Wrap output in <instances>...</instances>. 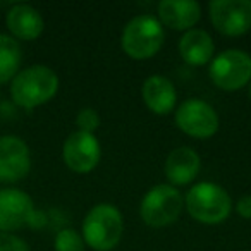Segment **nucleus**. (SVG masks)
I'll use <instances>...</instances> for the list:
<instances>
[{
    "label": "nucleus",
    "mask_w": 251,
    "mask_h": 251,
    "mask_svg": "<svg viewBox=\"0 0 251 251\" xmlns=\"http://www.w3.org/2000/svg\"><path fill=\"white\" fill-rule=\"evenodd\" d=\"M31 171V151L23 138L14 134L0 136V182L14 184Z\"/></svg>",
    "instance_id": "nucleus-11"
},
{
    "label": "nucleus",
    "mask_w": 251,
    "mask_h": 251,
    "mask_svg": "<svg viewBox=\"0 0 251 251\" xmlns=\"http://www.w3.org/2000/svg\"><path fill=\"white\" fill-rule=\"evenodd\" d=\"M165 42V28L157 16L140 14L126 23L121 35V49L133 60L153 59Z\"/></svg>",
    "instance_id": "nucleus-4"
},
{
    "label": "nucleus",
    "mask_w": 251,
    "mask_h": 251,
    "mask_svg": "<svg viewBox=\"0 0 251 251\" xmlns=\"http://www.w3.org/2000/svg\"><path fill=\"white\" fill-rule=\"evenodd\" d=\"M248 95H250V100H251V83L248 84Z\"/></svg>",
    "instance_id": "nucleus-22"
},
{
    "label": "nucleus",
    "mask_w": 251,
    "mask_h": 251,
    "mask_svg": "<svg viewBox=\"0 0 251 251\" xmlns=\"http://www.w3.org/2000/svg\"><path fill=\"white\" fill-rule=\"evenodd\" d=\"M157 19L172 31L186 33L201 19V5L195 0H162L157 5Z\"/></svg>",
    "instance_id": "nucleus-13"
},
{
    "label": "nucleus",
    "mask_w": 251,
    "mask_h": 251,
    "mask_svg": "<svg viewBox=\"0 0 251 251\" xmlns=\"http://www.w3.org/2000/svg\"><path fill=\"white\" fill-rule=\"evenodd\" d=\"M232 210H236V213L241 217V219L251 220V195L241 196V198L236 201V205H234Z\"/></svg>",
    "instance_id": "nucleus-21"
},
{
    "label": "nucleus",
    "mask_w": 251,
    "mask_h": 251,
    "mask_svg": "<svg viewBox=\"0 0 251 251\" xmlns=\"http://www.w3.org/2000/svg\"><path fill=\"white\" fill-rule=\"evenodd\" d=\"M36 208L33 198L19 188L0 189V232H16L33 224Z\"/></svg>",
    "instance_id": "nucleus-10"
},
{
    "label": "nucleus",
    "mask_w": 251,
    "mask_h": 251,
    "mask_svg": "<svg viewBox=\"0 0 251 251\" xmlns=\"http://www.w3.org/2000/svg\"><path fill=\"white\" fill-rule=\"evenodd\" d=\"M201 171V157L198 151L191 147H177L169 151L164 162V174L167 179V184L174 188L189 186L196 181Z\"/></svg>",
    "instance_id": "nucleus-12"
},
{
    "label": "nucleus",
    "mask_w": 251,
    "mask_h": 251,
    "mask_svg": "<svg viewBox=\"0 0 251 251\" xmlns=\"http://www.w3.org/2000/svg\"><path fill=\"white\" fill-rule=\"evenodd\" d=\"M23 49L11 35L0 33V84L11 83L21 71Z\"/></svg>",
    "instance_id": "nucleus-17"
},
{
    "label": "nucleus",
    "mask_w": 251,
    "mask_h": 251,
    "mask_svg": "<svg viewBox=\"0 0 251 251\" xmlns=\"http://www.w3.org/2000/svg\"><path fill=\"white\" fill-rule=\"evenodd\" d=\"M62 160L76 174H90L101 160V145L97 134L74 131L62 145Z\"/></svg>",
    "instance_id": "nucleus-9"
},
{
    "label": "nucleus",
    "mask_w": 251,
    "mask_h": 251,
    "mask_svg": "<svg viewBox=\"0 0 251 251\" xmlns=\"http://www.w3.org/2000/svg\"><path fill=\"white\" fill-rule=\"evenodd\" d=\"M208 18L215 31L237 38L251 31V0H212Z\"/></svg>",
    "instance_id": "nucleus-8"
},
{
    "label": "nucleus",
    "mask_w": 251,
    "mask_h": 251,
    "mask_svg": "<svg viewBox=\"0 0 251 251\" xmlns=\"http://www.w3.org/2000/svg\"><path fill=\"white\" fill-rule=\"evenodd\" d=\"M53 250L55 251H84L86 243L79 230L73 227H64L53 237Z\"/></svg>",
    "instance_id": "nucleus-18"
},
{
    "label": "nucleus",
    "mask_w": 251,
    "mask_h": 251,
    "mask_svg": "<svg viewBox=\"0 0 251 251\" xmlns=\"http://www.w3.org/2000/svg\"><path fill=\"white\" fill-rule=\"evenodd\" d=\"M182 210L184 196L177 188L167 182L151 186L140 201L141 220L153 229H164L177 222Z\"/></svg>",
    "instance_id": "nucleus-5"
},
{
    "label": "nucleus",
    "mask_w": 251,
    "mask_h": 251,
    "mask_svg": "<svg viewBox=\"0 0 251 251\" xmlns=\"http://www.w3.org/2000/svg\"><path fill=\"white\" fill-rule=\"evenodd\" d=\"M60 86L57 73L45 64H33L21 69L11 81L9 93L18 107L33 110L53 100Z\"/></svg>",
    "instance_id": "nucleus-1"
},
{
    "label": "nucleus",
    "mask_w": 251,
    "mask_h": 251,
    "mask_svg": "<svg viewBox=\"0 0 251 251\" xmlns=\"http://www.w3.org/2000/svg\"><path fill=\"white\" fill-rule=\"evenodd\" d=\"M0 251H29V246L16 234L0 232Z\"/></svg>",
    "instance_id": "nucleus-20"
},
{
    "label": "nucleus",
    "mask_w": 251,
    "mask_h": 251,
    "mask_svg": "<svg viewBox=\"0 0 251 251\" xmlns=\"http://www.w3.org/2000/svg\"><path fill=\"white\" fill-rule=\"evenodd\" d=\"M208 77L222 91H239L251 83V55L239 49L215 53L208 64Z\"/></svg>",
    "instance_id": "nucleus-6"
},
{
    "label": "nucleus",
    "mask_w": 251,
    "mask_h": 251,
    "mask_svg": "<svg viewBox=\"0 0 251 251\" xmlns=\"http://www.w3.org/2000/svg\"><path fill=\"white\" fill-rule=\"evenodd\" d=\"M124 234V217L114 203L101 201L86 212L81 226V236L93 251H112Z\"/></svg>",
    "instance_id": "nucleus-3"
},
{
    "label": "nucleus",
    "mask_w": 251,
    "mask_h": 251,
    "mask_svg": "<svg viewBox=\"0 0 251 251\" xmlns=\"http://www.w3.org/2000/svg\"><path fill=\"white\" fill-rule=\"evenodd\" d=\"M101 124V119L100 114H98L95 108L91 107H84L77 112L76 115V126H77V131H83V133H90L95 134L97 129L100 127Z\"/></svg>",
    "instance_id": "nucleus-19"
},
{
    "label": "nucleus",
    "mask_w": 251,
    "mask_h": 251,
    "mask_svg": "<svg viewBox=\"0 0 251 251\" xmlns=\"http://www.w3.org/2000/svg\"><path fill=\"white\" fill-rule=\"evenodd\" d=\"M141 98L155 115H169L177 107V90L169 77L151 74L141 84Z\"/></svg>",
    "instance_id": "nucleus-14"
},
{
    "label": "nucleus",
    "mask_w": 251,
    "mask_h": 251,
    "mask_svg": "<svg viewBox=\"0 0 251 251\" xmlns=\"http://www.w3.org/2000/svg\"><path fill=\"white\" fill-rule=\"evenodd\" d=\"M177 129L195 140H210L219 133L220 117L212 103L201 98H188L174 110Z\"/></svg>",
    "instance_id": "nucleus-7"
},
{
    "label": "nucleus",
    "mask_w": 251,
    "mask_h": 251,
    "mask_svg": "<svg viewBox=\"0 0 251 251\" xmlns=\"http://www.w3.org/2000/svg\"><path fill=\"white\" fill-rule=\"evenodd\" d=\"M179 57L191 67L208 66L215 57V43L208 31L201 28H193L182 33L177 43Z\"/></svg>",
    "instance_id": "nucleus-16"
},
{
    "label": "nucleus",
    "mask_w": 251,
    "mask_h": 251,
    "mask_svg": "<svg viewBox=\"0 0 251 251\" xmlns=\"http://www.w3.org/2000/svg\"><path fill=\"white\" fill-rule=\"evenodd\" d=\"M9 35L18 42H33L40 38L45 29L42 12L29 4H14L5 14Z\"/></svg>",
    "instance_id": "nucleus-15"
},
{
    "label": "nucleus",
    "mask_w": 251,
    "mask_h": 251,
    "mask_svg": "<svg viewBox=\"0 0 251 251\" xmlns=\"http://www.w3.org/2000/svg\"><path fill=\"white\" fill-rule=\"evenodd\" d=\"M184 208L198 224L219 226L229 219L234 203L226 188L217 182L200 181L184 195Z\"/></svg>",
    "instance_id": "nucleus-2"
}]
</instances>
